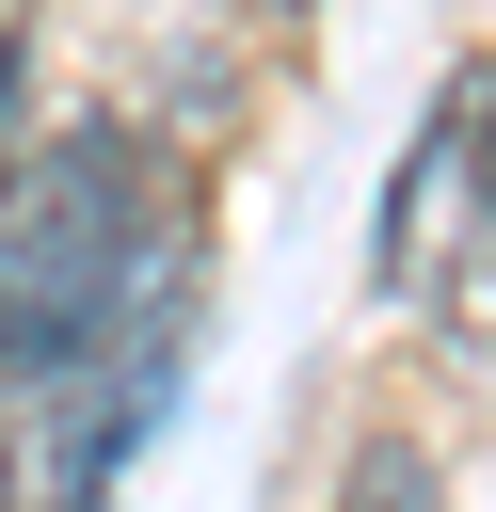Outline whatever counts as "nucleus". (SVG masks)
Segmentation results:
<instances>
[{
    "mask_svg": "<svg viewBox=\"0 0 496 512\" xmlns=\"http://www.w3.org/2000/svg\"><path fill=\"white\" fill-rule=\"evenodd\" d=\"M384 288H416L432 336L496 352V64H448V96L384 192Z\"/></svg>",
    "mask_w": 496,
    "mask_h": 512,
    "instance_id": "nucleus-1",
    "label": "nucleus"
},
{
    "mask_svg": "<svg viewBox=\"0 0 496 512\" xmlns=\"http://www.w3.org/2000/svg\"><path fill=\"white\" fill-rule=\"evenodd\" d=\"M336 512H448V496H432V464H416V448H368V464L336 480Z\"/></svg>",
    "mask_w": 496,
    "mask_h": 512,
    "instance_id": "nucleus-2",
    "label": "nucleus"
}]
</instances>
